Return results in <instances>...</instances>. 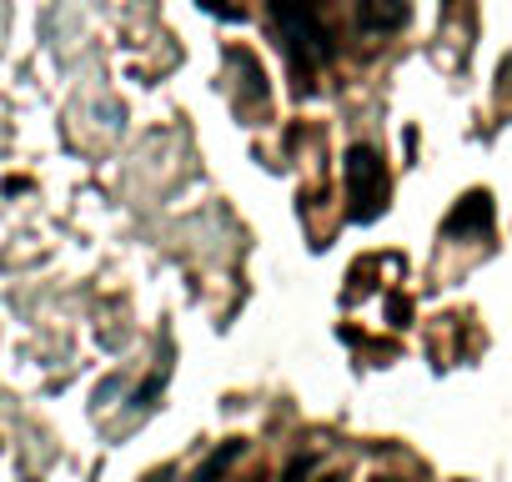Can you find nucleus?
<instances>
[{"mask_svg":"<svg viewBox=\"0 0 512 482\" xmlns=\"http://www.w3.org/2000/svg\"><path fill=\"white\" fill-rule=\"evenodd\" d=\"M277 26L282 36L292 41V51H312V56H327V31L312 11V0H277Z\"/></svg>","mask_w":512,"mask_h":482,"instance_id":"f257e3e1","label":"nucleus"},{"mask_svg":"<svg viewBox=\"0 0 512 482\" xmlns=\"http://www.w3.org/2000/svg\"><path fill=\"white\" fill-rule=\"evenodd\" d=\"M487 221H492V201L477 191V196H467V201L447 216V231H452V236H472V231H482Z\"/></svg>","mask_w":512,"mask_h":482,"instance_id":"7ed1b4c3","label":"nucleus"},{"mask_svg":"<svg viewBox=\"0 0 512 482\" xmlns=\"http://www.w3.org/2000/svg\"><path fill=\"white\" fill-rule=\"evenodd\" d=\"M397 21H402V0H362V26L392 31Z\"/></svg>","mask_w":512,"mask_h":482,"instance_id":"20e7f679","label":"nucleus"},{"mask_svg":"<svg viewBox=\"0 0 512 482\" xmlns=\"http://www.w3.org/2000/svg\"><path fill=\"white\" fill-rule=\"evenodd\" d=\"M347 181H352V211L357 216H372L387 201V176H382V161L372 151H352Z\"/></svg>","mask_w":512,"mask_h":482,"instance_id":"f03ea898","label":"nucleus"}]
</instances>
